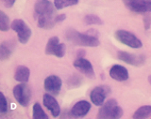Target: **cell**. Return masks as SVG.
I'll list each match as a JSON object with an SVG mask.
<instances>
[{
	"mask_svg": "<svg viewBox=\"0 0 151 119\" xmlns=\"http://www.w3.org/2000/svg\"><path fill=\"white\" fill-rule=\"evenodd\" d=\"M151 116V105L142 106L135 111L134 115H132L134 119H144Z\"/></svg>",
	"mask_w": 151,
	"mask_h": 119,
	"instance_id": "ac0fdd59",
	"label": "cell"
},
{
	"mask_svg": "<svg viewBox=\"0 0 151 119\" xmlns=\"http://www.w3.org/2000/svg\"><path fill=\"white\" fill-rule=\"evenodd\" d=\"M73 65L76 69H78L86 77L90 79H93L96 77V73H94V69L93 68L92 63L84 57H78L74 61Z\"/></svg>",
	"mask_w": 151,
	"mask_h": 119,
	"instance_id": "7c38bea8",
	"label": "cell"
},
{
	"mask_svg": "<svg viewBox=\"0 0 151 119\" xmlns=\"http://www.w3.org/2000/svg\"><path fill=\"white\" fill-rule=\"evenodd\" d=\"M13 43L12 41H4L0 45V58L2 61L7 60L12 55L13 51Z\"/></svg>",
	"mask_w": 151,
	"mask_h": 119,
	"instance_id": "e0dca14e",
	"label": "cell"
},
{
	"mask_svg": "<svg viewBox=\"0 0 151 119\" xmlns=\"http://www.w3.org/2000/svg\"><path fill=\"white\" fill-rule=\"evenodd\" d=\"M65 52H66V46L64 43H59V45L57 46L56 51H55V54L54 55L57 56V57H63L64 55H65Z\"/></svg>",
	"mask_w": 151,
	"mask_h": 119,
	"instance_id": "cb8c5ba5",
	"label": "cell"
},
{
	"mask_svg": "<svg viewBox=\"0 0 151 119\" xmlns=\"http://www.w3.org/2000/svg\"><path fill=\"white\" fill-rule=\"evenodd\" d=\"M42 102H44L45 107H46V109L48 110L52 116L54 117H58L60 113V107L59 105L57 99L54 98L53 95H51L49 93L45 94L44 98H42Z\"/></svg>",
	"mask_w": 151,
	"mask_h": 119,
	"instance_id": "4fadbf2b",
	"label": "cell"
},
{
	"mask_svg": "<svg viewBox=\"0 0 151 119\" xmlns=\"http://www.w3.org/2000/svg\"><path fill=\"white\" fill-rule=\"evenodd\" d=\"M114 38L121 42L122 44H125L127 46L130 47L133 49H139L143 46L142 41L137 38L133 33H131L127 30L119 29L114 33Z\"/></svg>",
	"mask_w": 151,
	"mask_h": 119,
	"instance_id": "277c9868",
	"label": "cell"
},
{
	"mask_svg": "<svg viewBox=\"0 0 151 119\" xmlns=\"http://www.w3.org/2000/svg\"><path fill=\"white\" fill-rule=\"evenodd\" d=\"M110 76L118 82H124L129 79V71L121 65H113L110 69Z\"/></svg>",
	"mask_w": 151,
	"mask_h": 119,
	"instance_id": "9a60e30c",
	"label": "cell"
},
{
	"mask_svg": "<svg viewBox=\"0 0 151 119\" xmlns=\"http://www.w3.org/2000/svg\"><path fill=\"white\" fill-rule=\"evenodd\" d=\"M29 76H30V70L26 66H18L15 69V72H14V79L17 82L20 83L28 82Z\"/></svg>",
	"mask_w": 151,
	"mask_h": 119,
	"instance_id": "2e32d148",
	"label": "cell"
},
{
	"mask_svg": "<svg viewBox=\"0 0 151 119\" xmlns=\"http://www.w3.org/2000/svg\"><path fill=\"white\" fill-rule=\"evenodd\" d=\"M122 115L123 109L118 105L116 99L111 98L100 106L96 117L99 119H118Z\"/></svg>",
	"mask_w": 151,
	"mask_h": 119,
	"instance_id": "7a4b0ae2",
	"label": "cell"
},
{
	"mask_svg": "<svg viewBox=\"0 0 151 119\" xmlns=\"http://www.w3.org/2000/svg\"><path fill=\"white\" fill-rule=\"evenodd\" d=\"M56 7L49 0H37L34 4V11L37 17L56 15Z\"/></svg>",
	"mask_w": 151,
	"mask_h": 119,
	"instance_id": "ba28073f",
	"label": "cell"
},
{
	"mask_svg": "<svg viewBox=\"0 0 151 119\" xmlns=\"http://www.w3.org/2000/svg\"><path fill=\"white\" fill-rule=\"evenodd\" d=\"M117 57L119 60L125 62V63L135 66V67H140L145 64V57L143 55H134V54H129L125 51H119L117 53Z\"/></svg>",
	"mask_w": 151,
	"mask_h": 119,
	"instance_id": "8fae6325",
	"label": "cell"
},
{
	"mask_svg": "<svg viewBox=\"0 0 151 119\" xmlns=\"http://www.w3.org/2000/svg\"><path fill=\"white\" fill-rule=\"evenodd\" d=\"M11 28L17 33L18 40L22 44H26L29 40L32 35V31L29 28L26 22H24L21 19H15L11 23Z\"/></svg>",
	"mask_w": 151,
	"mask_h": 119,
	"instance_id": "3957f363",
	"label": "cell"
},
{
	"mask_svg": "<svg viewBox=\"0 0 151 119\" xmlns=\"http://www.w3.org/2000/svg\"><path fill=\"white\" fill-rule=\"evenodd\" d=\"M143 22H144V27H145V30L150 29V27H151V15L149 14V12L144 13Z\"/></svg>",
	"mask_w": 151,
	"mask_h": 119,
	"instance_id": "484cf974",
	"label": "cell"
},
{
	"mask_svg": "<svg viewBox=\"0 0 151 119\" xmlns=\"http://www.w3.org/2000/svg\"><path fill=\"white\" fill-rule=\"evenodd\" d=\"M32 111H33L32 117L34 119H47L48 118V116H47V115L45 113V111L42 110V106L38 102H36L34 105H33Z\"/></svg>",
	"mask_w": 151,
	"mask_h": 119,
	"instance_id": "ffe728a7",
	"label": "cell"
},
{
	"mask_svg": "<svg viewBox=\"0 0 151 119\" xmlns=\"http://www.w3.org/2000/svg\"><path fill=\"white\" fill-rule=\"evenodd\" d=\"M65 14H59V15H52V16H40L37 17V25L42 29H51L57 23H61L65 20Z\"/></svg>",
	"mask_w": 151,
	"mask_h": 119,
	"instance_id": "9c48e42d",
	"label": "cell"
},
{
	"mask_svg": "<svg viewBox=\"0 0 151 119\" xmlns=\"http://www.w3.org/2000/svg\"><path fill=\"white\" fill-rule=\"evenodd\" d=\"M63 82L61 79L57 75H49L45 79L44 82V87L47 93H49L53 96H58L60 89Z\"/></svg>",
	"mask_w": 151,
	"mask_h": 119,
	"instance_id": "30bf717a",
	"label": "cell"
},
{
	"mask_svg": "<svg viewBox=\"0 0 151 119\" xmlns=\"http://www.w3.org/2000/svg\"><path fill=\"white\" fill-rule=\"evenodd\" d=\"M65 38L73 44L78 46L97 47L100 44V41L97 37L92 36L88 33H80L73 28H70L65 32Z\"/></svg>",
	"mask_w": 151,
	"mask_h": 119,
	"instance_id": "6da1fadb",
	"label": "cell"
},
{
	"mask_svg": "<svg viewBox=\"0 0 151 119\" xmlns=\"http://www.w3.org/2000/svg\"><path fill=\"white\" fill-rule=\"evenodd\" d=\"M15 1L16 0H2V3L6 8H12Z\"/></svg>",
	"mask_w": 151,
	"mask_h": 119,
	"instance_id": "4316f807",
	"label": "cell"
},
{
	"mask_svg": "<svg viewBox=\"0 0 151 119\" xmlns=\"http://www.w3.org/2000/svg\"><path fill=\"white\" fill-rule=\"evenodd\" d=\"M91 103L86 101H78L71 109V115L74 117H84L91 110Z\"/></svg>",
	"mask_w": 151,
	"mask_h": 119,
	"instance_id": "5bb4252c",
	"label": "cell"
},
{
	"mask_svg": "<svg viewBox=\"0 0 151 119\" xmlns=\"http://www.w3.org/2000/svg\"><path fill=\"white\" fill-rule=\"evenodd\" d=\"M9 27V18L4 11H0V29L3 32H7Z\"/></svg>",
	"mask_w": 151,
	"mask_h": 119,
	"instance_id": "603a6c76",
	"label": "cell"
},
{
	"mask_svg": "<svg viewBox=\"0 0 151 119\" xmlns=\"http://www.w3.org/2000/svg\"><path fill=\"white\" fill-rule=\"evenodd\" d=\"M0 99H1V105H0V111H1V113L4 115L8 112V101L6 97L4 96L3 93H0Z\"/></svg>",
	"mask_w": 151,
	"mask_h": 119,
	"instance_id": "d4e9b609",
	"label": "cell"
},
{
	"mask_svg": "<svg viewBox=\"0 0 151 119\" xmlns=\"http://www.w3.org/2000/svg\"><path fill=\"white\" fill-rule=\"evenodd\" d=\"M60 41H59V38L58 37H52L48 40L45 46V55H54L55 51L57 46L59 45Z\"/></svg>",
	"mask_w": 151,
	"mask_h": 119,
	"instance_id": "d6986e66",
	"label": "cell"
},
{
	"mask_svg": "<svg viewBox=\"0 0 151 119\" xmlns=\"http://www.w3.org/2000/svg\"><path fill=\"white\" fill-rule=\"evenodd\" d=\"M83 21L88 25H103V22L101 19L97 15H94V14H87V15L84 17Z\"/></svg>",
	"mask_w": 151,
	"mask_h": 119,
	"instance_id": "7402d4cb",
	"label": "cell"
},
{
	"mask_svg": "<svg viewBox=\"0 0 151 119\" xmlns=\"http://www.w3.org/2000/svg\"><path fill=\"white\" fill-rule=\"evenodd\" d=\"M78 1L79 0H54V5L57 9H63L64 8L78 5Z\"/></svg>",
	"mask_w": 151,
	"mask_h": 119,
	"instance_id": "44dd1931",
	"label": "cell"
},
{
	"mask_svg": "<svg viewBox=\"0 0 151 119\" xmlns=\"http://www.w3.org/2000/svg\"><path fill=\"white\" fill-rule=\"evenodd\" d=\"M13 96L23 107H27L31 99V91L26 83H21L13 87Z\"/></svg>",
	"mask_w": 151,
	"mask_h": 119,
	"instance_id": "5b68a950",
	"label": "cell"
},
{
	"mask_svg": "<svg viewBox=\"0 0 151 119\" xmlns=\"http://www.w3.org/2000/svg\"><path fill=\"white\" fill-rule=\"evenodd\" d=\"M110 94L111 87L109 85H98L91 91L90 98H91L93 104H94L96 106H101Z\"/></svg>",
	"mask_w": 151,
	"mask_h": 119,
	"instance_id": "52a82bcc",
	"label": "cell"
},
{
	"mask_svg": "<svg viewBox=\"0 0 151 119\" xmlns=\"http://www.w3.org/2000/svg\"><path fill=\"white\" fill-rule=\"evenodd\" d=\"M127 9L136 13L151 12V0H122Z\"/></svg>",
	"mask_w": 151,
	"mask_h": 119,
	"instance_id": "8992f818",
	"label": "cell"
}]
</instances>
